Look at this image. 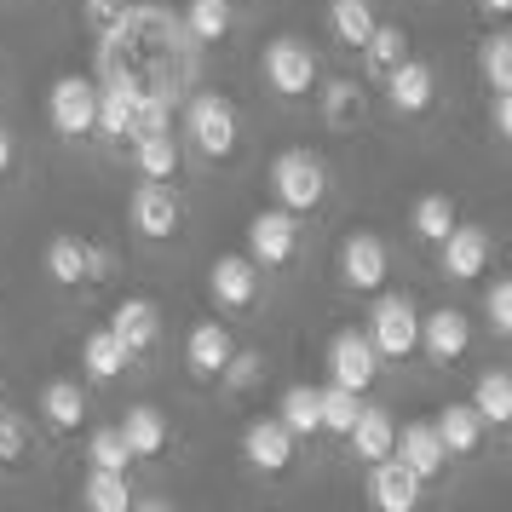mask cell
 I'll return each mask as SVG.
<instances>
[{"label":"cell","mask_w":512,"mask_h":512,"mask_svg":"<svg viewBox=\"0 0 512 512\" xmlns=\"http://www.w3.org/2000/svg\"><path fill=\"white\" fill-rule=\"evenodd\" d=\"M363 334H369L374 357H386V363H409L420 351V311L409 294H380L374 288V311L369 323H363Z\"/></svg>","instance_id":"cell-1"},{"label":"cell","mask_w":512,"mask_h":512,"mask_svg":"<svg viewBox=\"0 0 512 512\" xmlns=\"http://www.w3.org/2000/svg\"><path fill=\"white\" fill-rule=\"evenodd\" d=\"M271 196H277V208H288V213H317L323 196H328L323 156H311V150H282L277 162H271Z\"/></svg>","instance_id":"cell-2"},{"label":"cell","mask_w":512,"mask_h":512,"mask_svg":"<svg viewBox=\"0 0 512 512\" xmlns=\"http://www.w3.org/2000/svg\"><path fill=\"white\" fill-rule=\"evenodd\" d=\"M259 70H265V87H271L277 98L317 93V52H311V41H300V35H277V41H265Z\"/></svg>","instance_id":"cell-3"},{"label":"cell","mask_w":512,"mask_h":512,"mask_svg":"<svg viewBox=\"0 0 512 512\" xmlns=\"http://www.w3.org/2000/svg\"><path fill=\"white\" fill-rule=\"evenodd\" d=\"M185 133L208 162H225L236 150V104L225 93H196L185 104Z\"/></svg>","instance_id":"cell-4"},{"label":"cell","mask_w":512,"mask_h":512,"mask_svg":"<svg viewBox=\"0 0 512 512\" xmlns=\"http://www.w3.org/2000/svg\"><path fill=\"white\" fill-rule=\"evenodd\" d=\"M93 110H98V81L93 75H58V81L47 87L52 133H64V139H87V133H93Z\"/></svg>","instance_id":"cell-5"},{"label":"cell","mask_w":512,"mask_h":512,"mask_svg":"<svg viewBox=\"0 0 512 512\" xmlns=\"http://www.w3.org/2000/svg\"><path fill=\"white\" fill-rule=\"evenodd\" d=\"M41 265H47V277L58 282V288H81V282H98L104 271H110V254L104 248H93L87 236H52L47 254H41Z\"/></svg>","instance_id":"cell-6"},{"label":"cell","mask_w":512,"mask_h":512,"mask_svg":"<svg viewBox=\"0 0 512 512\" xmlns=\"http://www.w3.org/2000/svg\"><path fill=\"white\" fill-rule=\"evenodd\" d=\"M127 225L150 242H167V236H179L185 225V208H179V196L173 185H156V179H139V190L127 196Z\"/></svg>","instance_id":"cell-7"},{"label":"cell","mask_w":512,"mask_h":512,"mask_svg":"<svg viewBox=\"0 0 512 512\" xmlns=\"http://www.w3.org/2000/svg\"><path fill=\"white\" fill-rule=\"evenodd\" d=\"M300 254V213L288 208H265L248 219V259L254 265H288V259Z\"/></svg>","instance_id":"cell-8"},{"label":"cell","mask_w":512,"mask_h":512,"mask_svg":"<svg viewBox=\"0 0 512 512\" xmlns=\"http://www.w3.org/2000/svg\"><path fill=\"white\" fill-rule=\"evenodd\" d=\"M386 277H392L386 242L374 231H351L340 242V282H346L351 294H374V288H386Z\"/></svg>","instance_id":"cell-9"},{"label":"cell","mask_w":512,"mask_h":512,"mask_svg":"<svg viewBox=\"0 0 512 512\" xmlns=\"http://www.w3.org/2000/svg\"><path fill=\"white\" fill-rule=\"evenodd\" d=\"M323 363H328V380H334V386H351V392H369L374 369H380V357H374L363 328H340V334L328 340Z\"/></svg>","instance_id":"cell-10"},{"label":"cell","mask_w":512,"mask_h":512,"mask_svg":"<svg viewBox=\"0 0 512 512\" xmlns=\"http://www.w3.org/2000/svg\"><path fill=\"white\" fill-rule=\"evenodd\" d=\"M386 104H392L397 116H426L438 104V75H432V64L403 52L392 70H386Z\"/></svg>","instance_id":"cell-11"},{"label":"cell","mask_w":512,"mask_h":512,"mask_svg":"<svg viewBox=\"0 0 512 512\" xmlns=\"http://www.w3.org/2000/svg\"><path fill=\"white\" fill-rule=\"evenodd\" d=\"M438 265L449 282H478L489 271V231L484 225H449V236L438 242Z\"/></svg>","instance_id":"cell-12"},{"label":"cell","mask_w":512,"mask_h":512,"mask_svg":"<svg viewBox=\"0 0 512 512\" xmlns=\"http://www.w3.org/2000/svg\"><path fill=\"white\" fill-rule=\"evenodd\" d=\"M208 300L219 311H248L259 300V265L248 254H219L208 265Z\"/></svg>","instance_id":"cell-13"},{"label":"cell","mask_w":512,"mask_h":512,"mask_svg":"<svg viewBox=\"0 0 512 512\" xmlns=\"http://www.w3.org/2000/svg\"><path fill=\"white\" fill-rule=\"evenodd\" d=\"M294 443L300 438H294L277 415H259V420H248V432H242V455H248L254 472H288V466H294Z\"/></svg>","instance_id":"cell-14"},{"label":"cell","mask_w":512,"mask_h":512,"mask_svg":"<svg viewBox=\"0 0 512 512\" xmlns=\"http://www.w3.org/2000/svg\"><path fill=\"white\" fill-rule=\"evenodd\" d=\"M420 489H426V484H420V478L397 461V455L369 461V501H374V512H415Z\"/></svg>","instance_id":"cell-15"},{"label":"cell","mask_w":512,"mask_h":512,"mask_svg":"<svg viewBox=\"0 0 512 512\" xmlns=\"http://www.w3.org/2000/svg\"><path fill=\"white\" fill-rule=\"evenodd\" d=\"M392 455L409 472H415L420 484H432L443 466H449V449L438 443V432H432V420H409V426H397V438H392Z\"/></svg>","instance_id":"cell-16"},{"label":"cell","mask_w":512,"mask_h":512,"mask_svg":"<svg viewBox=\"0 0 512 512\" xmlns=\"http://www.w3.org/2000/svg\"><path fill=\"white\" fill-rule=\"evenodd\" d=\"M466 346H472V328L455 305H438L432 317H420V351L432 357V363H461Z\"/></svg>","instance_id":"cell-17"},{"label":"cell","mask_w":512,"mask_h":512,"mask_svg":"<svg viewBox=\"0 0 512 512\" xmlns=\"http://www.w3.org/2000/svg\"><path fill=\"white\" fill-rule=\"evenodd\" d=\"M121 443H127V455L133 461H156V455H167V443H173V432H167V415L156 409V403H133L127 415H121Z\"/></svg>","instance_id":"cell-18"},{"label":"cell","mask_w":512,"mask_h":512,"mask_svg":"<svg viewBox=\"0 0 512 512\" xmlns=\"http://www.w3.org/2000/svg\"><path fill=\"white\" fill-rule=\"evenodd\" d=\"M231 351H236V334L225 323H196L185 334V363L196 380H219V369L231 363Z\"/></svg>","instance_id":"cell-19"},{"label":"cell","mask_w":512,"mask_h":512,"mask_svg":"<svg viewBox=\"0 0 512 512\" xmlns=\"http://www.w3.org/2000/svg\"><path fill=\"white\" fill-rule=\"evenodd\" d=\"M110 334H116L133 357H144V351L162 340V305L156 300H121L116 317H110Z\"/></svg>","instance_id":"cell-20"},{"label":"cell","mask_w":512,"mask_h":512,"mask_svg":"<svg viewBox=\"0 0 512 512\" xmlns=\"http://www.w3.org/2000/svg\"><path fill=\"white\" fill-rule=\"evenodd\" d=\"M133 144V167H139V179H156V185H173L179 179V167H185V150H179V139L167 133V127H156V133H139Z\"/></svg>","instance_id":"cell-21"},{"label":"cell","mask_w":512,"mask_h":512,"mask_svg":"<svg viewBox=\"0 0 512 512\" xmlns=\"http://www.w3.org/2000/svg\"><path fill=\"white\" fill-rule=\"evenodd\" d=\"M41 420H47L58 438L81 432V420H87V386H75V380H47V386H41Z\"/></svg>","instance_id":"cell-22"},{"label":"cell","mask_w":512,"mask_h":512,"mask_svg":"<svg viewBox=\"0 0 512 512\" xmlns=\"http://www.w3.org/2000/svg\"><path fill=\"white\" fill-rule=\"evenodd\" d=\"M392 438H397V420H392V409H380V403H363L357 409V420H351V432H346V443H351V455L357 461H380V455H392Z\"/></svg>","instance_id":"cell-23"},{"label":"cell","mask_w":512,"mask_h":512,"mask_svg":"<svg viewBox=\"0 0 512 512\" xmlns=\"http://www.w3.org/2000/svg\"><path fill=\"white\" fill-rule=\"evenodd\" d=\"M179 29L196 47H219V41H231V29H236V6L231 0H190Z\"/></svg>","instance_id":"cell-24"},{"label":"cell","mask_w":512,"mask_h":512,"mask_svg":"<svg viewBox=\"0 0 512 512\" xmlns=\"http://www.w3.org/2000/svg\"><path fill=\"white\" fill-rule=\"evenodd\" d=\"M133 363V351L121 346L116 334H110V323L93 328L87 340H81V369H87V380H98V386H110V380H121V369Z\"/></svg>","instance_id":"cell-25"},{"label":"cell","mask_w":512,"mask_h":512,"mask_svg":"<svg viewBox=\"0 0 512 512\" xmlns=\"http://www.w3.org/2000/svg\"><path fill=\"white\" fill-rule=\"evenodd\" d=\"M432 432H438V443L449 449V455H478V443H484V420H478L472 403H449V409L432 420Z\"/></svg>","instance_id":"cell-26"},{"label":"cell","mask_w":512,"mask_h":512,"mask_svg":"<svg viewBox=\"0 0 512 512\" xmlns=\"http://www.w3.org/2000/svg\"><path fill=\"white\" fill-rule=\"evenodd\" d=\"M472 409L484 426H507L512 420V374L507 369H484L478 386H472Z\"/></svg>","instance_id":"cell-27"},{"label":"cell","mask_w":512,"mask_h":512,"mask_svg":"<svg viewBox=\"0 0 512 512\" xmlns=\"http://www.w3.org/2000/svg\"><path fill=\"white\" fill-rule=\"evenodd\" d=\"M363 409V392H351V386H317V432H334V438H346L351 420Z\"/></svg>","instance_id":"cell-28"},{"label":"cell","mask_w":512,"mask_h":512,"mask_svg":"<svg viewBox=\"0 0 512 512\" xmlns=\"http://www.w3.org/2000/svg\"><path fill=\"white\" fill-rule=\"evenodd\" d=\"M328 29L340 47H363L374 29V0H328Z\"/></svg>","instance_id":"cell-29"},{"label":"cell","mask_w":512,"mask_h":512,"mask_svg":"<svg viewBox=\"0 0 512 512\" xmlns=\"http://www.w3.org/2000/svg\"><path fill=\"white\" fill-rule=\"evenodd\" d=\"M81 501H87L93 512H127V507H133L127 472H104V466H93V472H87V484H81Z\"/></svg>","instance_id":"cell-30"},{"label":"cell","mask_w":512,"mask_h":512,"mask_svg":"<svg viewBox=\"0 0 512 512\" xmlns=\"http://www.w3.org/2000/svg\"><path fill=\"white\" fill-rule=\"evenodd\" d=\"M363 58H369V70H392L397 58H403V52H409V29L403 24H380V18H374V29H369V41H363Z\"/></svg>","instance_id":"cell-31"},{"label":"cell","mask_w":512,"mask_h":512,"mask_svg":"<svg viewBox=\"0 0 512 512\" xmlns=\"http://www.w3.org/2000/svg\"><path fill=\"white\" fill-rule=\"evenodd\" d=\"M277 420L294 438H317V386H288L277 403Z\"/></svg>","instance_id":"cell-32"},{"label":"cell","mask_w":512,"mask_h":512,"mask_svg":"<svg viewBox=\"0 0 512 512\" xmlns=\"http://www.w3.org/2000/svg\"><path fill=\"white\" fill-rule=\"evenodd\" d=\"M449 225H455V202H449V196H420L415 208H409V231H415L420 242H443Z\"/></svg>","instance_id":"cell-33"},{"label":"cell","mask_w":512,"mask_h":512,"mask_svg":"<svg viewBox=\"0 0 512 512\" xmlns=\"http://www.w3.org/2000/svg\"><path fill=\"white\" fill-rule=\"evenodd\" d=\"M363 116V87L346 81V75H334L323 87V121L328 127H351V121Z\"/></svg>","instance_id":"cell-34"},{"label":"cell","mask_w":512,"mask_h":512,"mask_svg":"<svg viewBox=\"0 0 512 512\" xmlns=\"http://www.w3.org/2000/svg\"><path fill=\"white\" fill-rule=\"evenodd\" d=\"M478 64H484L489 93H512V35H507V29H495V35L484 41Z\"/></svg>","instance_id":"cell-35"},{"label":"cell","mask_w":512,"mask_h":512,"mask_svg":"<svg viewBox=\"0 0 512 512\" xmlns=\"http://www.w3.org/2000/svg\"><path fill=\"white\" fill-rule=\"evenodd\" d=\"M87 461L104 466V472H127V466H133V455H127V443H121L116 426H98L93 438H87Z\"/></svg>","instance_id":"cell-36"},{"label":"cell","mask_w":512,"mask_h":512,"mask_svg":"<svg viewBox=\"0 0 512 512\" xmlns=\"http://www.w3.org/2000/svg\"><path fill=\"white\" fill-rule=\"evenodd\" d=\"M29 449H35V432H29V420H18L12 409L0 415V466H24Z\"/></svg>","instance_id":"cell-37"},{"label":"cell","mask_w":512,"mask_h":512,"mask_svg":"<svg viewBox=\"0 0 512 512\" xmlns=\"http://www.w3.org/2000/svg\"><path fill=\"white\" fill-rule=\"evenodd\" d=\"M484 317H489V334H512V282H489Z\"/></svg>","instance_id":"cell-38"},{"label":"cell","mask_w":512,"mask_h":512,"mask_svg":"<svg viewBox=\"0 0 512 512\" xmlns=\"http://www.w3.org/2000/svg\"><path fill=\"white\" fill-rule=\"evenodd\" d=\"M127 6H133V0H81V12H87V29H93V35H110V29L127 18Z\"/></svg>","instance_id":"cell-39"},{"label":"cell","mask_w":512,"mask_h":512,"mask_svg":"<svg viewBox=\"0 0 512 512\" xmlns=\"http://www.w3.org/2000/svg\"><path fill=\"white\" fill-rule=\"evenodd\" d=\"M259 369H265V363H259V351H231V363H225L219 374H225L231 386H254Z\"/></svg>","instance_id":"cell-40"},{"label":"cell","mask_w":512,"mask_h":512,"mask_svg":"<svg viewBox=\"0 0 512 512\" xmlns=\"http://www.w3.org/2000/svg\"><path fill=\"white\" fill-rule=\"evenodd\" d=\"M489 121H495V133L507 139V133H512V93H495V98H489Z\"/></svg>","instance_id":"cell-41"},{"label":"cell","mask_w":512,"mask_h":512,"mask_svg":"<svg viewBox=\"0 0 512 512\" xmlns=\"http://www.w3.org/2000/svg\"><path fill=\"white\" fill-rule=\"evenodd\" d=\"M12 162H18V139H12V127L0 121V179L12 173Z\"/></svg>","instance_id":"cell-42"},{"label":"cell","mask_w":512,"mask_h":512,"mask_svg":"<svg viewBox=\"0 0 512 512\" xmlns=\"http://www.w3.org/2000/svg\"><path fill=\"white\" fill-rule=\"evenodd\" d=\"M478 6H484V18H507L512 12V0H478Z\"/></svg>","instance_id":"cell-43"},{"label":"cell","mask_w":512,"mask_h":512,"mask_svg":"<svg viewBox=\"0 0 512 512\" xmlns=\"http://www.w3.org/2000/svg\"><path fill=\"white\" fill-rule=\"evenodd\" d=\"M0 415H6V397H0Z\"/></svg>","instance_id":"cell-44"}]
</instances>
